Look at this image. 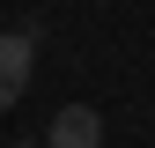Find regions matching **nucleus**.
<instances>
[{
    "instance_id": "1",
    "label": "nucleus",
    "mask_w": 155,
    "mask_h": 148,
    "mask_svg": "<svg viewBox=\"0 0 155 148\" xmlns=\"http://www.w3.org/2000/svg\"><path fill=\"white\" fill-rule=\"evenodd\" d=\"M30 67H37V30H8L0 37V111L30 89Z\"/></svg>"
},
{
    "instance_id": "2",
    "label": "nucleus",
    "mask_w": 155,
    "mask_h": 148,
    "mask_svg": "<svg viewBox=\"0 0 155 148\" xmlns=\"http://www.w3.org/2000/svg\"><path fill=\"white\" fill-rule=\"evenodd\" d=\"M45 148H104V119H96V104H67V111H52Z\"/></svg>"
},
{
    "instance_id": "3",
    "label": "nucleus",
    "mask_w": 155,
    "mask_h": 148,
    "mask_svg": "<svg viewBox=\"0 0 155 148\" xmlns=\"http://www.w3.org/2000/svg\"><path fill=\"white\" fill-rule=\"evenodd\" d=\"M15 148H45V141H15Z\"/></svg>"
}]
</instances>
